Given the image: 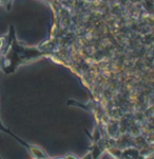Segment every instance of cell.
Here are the masks:
<instances>
[{
	"mask_svg": "<svg viewBox=\"0 0 154 159\" xmlns=\"http://www.w3.org/2000/svg\"><path fill=\"white\" fill-rule=\"evenodd\" d=\"M0 159H1V158H0Z\"/></svg>",
	"mask_w": 154,
	"mask_h": 159,
	"instance_id": "cell-1",
	"label": "cell"
}]
</instances>
